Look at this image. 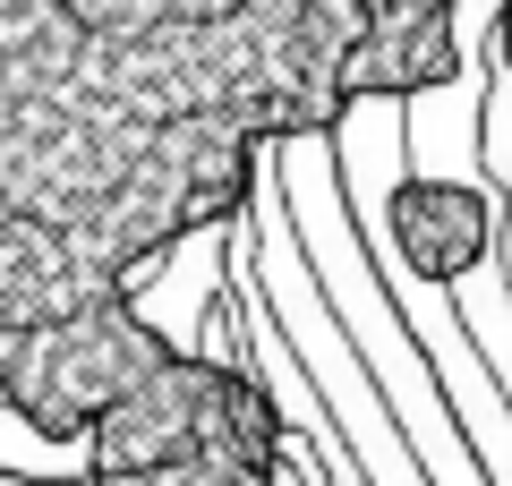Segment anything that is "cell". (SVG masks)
I'll use <instances>...</instances> for the list:
<instances>
[{
    "label": "cell",
    "instance_id": "1",
    "mask_svg": "<svg viewBox=\"0 0 512 486\" xmlns=\"http://www.w3.org/2000/svg\"><path fill=\"white\" fill-rule=\"evenodd\" d=\"M350 0H0V410L77 444L171 333L137 307L350 120Z\"/></svg>",
    "mask_w": 512,
    "mask_h": 486
},
{
    "label": "cell",
    "instance_id": "2",
    "mask_svg": "<svg viewBox=\"0 0 512 486\" xmlns=\"http://www.w3.org/2000/svg\"><path fill=\"white\" fill-rule=\"evenodd\" d=\"M291 418L248 359L171 342L77 427V486H282Z\"/></svg>",
    "mask_w": 512,
    "mask_h": 486
},
{
    "label": "cell",
    "instance_id": "3",
    "mask_svg": "<svg viewBox=\"0 0 512 486\" xmlns=\"http://www.w3.org/2000/svg\"><path fill=\"white\" fill-rule=\"evenodd\" d=\"M384 239L402 256L419 290H461L478 265H495L504 239V197L487 180H444V171H410L384 197Z\"/></svg>",
    "mask_w": 512,
    "mask_h": 486
},
{
    "label": "cell",
    "instance_id": "4",
    "mask_svg": "<svg viewBox=\"0 0 512 486\" xmlns=\"http://www.w3.org/2000/svg\"><path fill=\"white\" fill-rule=\"evenodd\" d=\"M487 69L512 77V0H495V18H487Z\"/></svg>",
    "mask_w": 512,
    "mask_h": 486
}]
</instances>
